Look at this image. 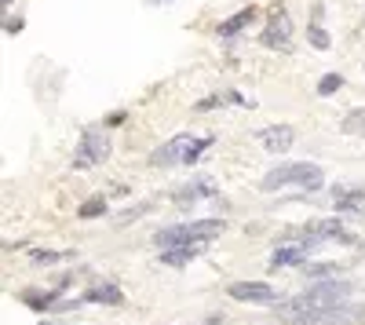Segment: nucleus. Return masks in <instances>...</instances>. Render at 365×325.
<instances>
[{"instance_id": "obj_20", "label": "nucleus", "mask_w": 365, "mask_h": 325, "mask_svg": "<svg viewBox=\"0 0 365 325\" xmlns=\"http://www.w3.org/2000/svg\"><path fill=\"white\" fill-rule=\"evenodd\" d=\"M303 274L307 278H336V263H314V267H303Z\"/></svg>"}, {"instance_id": "obj_11", "label": "nucleus", "mask_w": 365, "mask_h": 325, "mask_svg": "<svg viewBox=\"0 0 365 325\" xmlns=\"http://www.w3.org/2000/svg\"><path fill=\"white\" fill-rule=\"evenodd\" d=\"M259 143H263L267 154H285V150H292L296 132H292V125H270V128L259 132Z\"/></svg>"}, {"instance_id": "obj_4", "label": "nucleus", "mask_w": 365, "mask_h": 325, "mask_svg": "<svg viewBox=\"0 0 365 325\" xmlns=\"http://www.w3.org/2000/svg\"><path fill=\"white\" fill-rule=\"evenodd\" d=\"M259 44L270 48V51H282V55L292 51V19H289L285 4H274L270 8L267 26H263V33H259Z\"/></svg>"}, {"instance_id": "obj_23", "label": "nucleus", "mask_w": 365, "mask_h": 325, "mask_svg": "<svg viewBox=\"0 0 365 325\" xmlns=\"http://www.w3.org/2000/svg\"><path fill=\"white\" fill-rule=\"evenodd\" d=\"M106 125H110V128H117V125H125V110H117V113H110V117H106Z\"/></svg>"}, {"instance_id": "obj_9", "label": "nucleus", "mask_w": 365, "mask_h": 325, "mask_svg": "<svg viewBox=\"0 0 365 325\" xmlns=\"http://www.w3.org/2000/svg\"><path fill=\"white\" fill-rule=\"evenodd\" d=\"M201 197H212V201L220 197V187H216V180H212V175H197V180H190L187 187H179V190L172 194V201L182 205V209H187V205H194V201H201Z\"/></svg>"}, {"instance_id": "obj_1", "label": "nucleus", "mask_w": 365, "mask_h": 325, "mask_svg": "<svg viewBox=\"0 0 365 325\" xmlns=\"http://www.w3.org/2000/svg\"><path fill=\"white\" fill-rule=\"evenodd\" d=\"M354 292V285L351 282H318V285H311L303 296H292V300H285L282 307H278V314H282V321L285 325H314L322 314H329V311H336V307H344L347 304V296Z\"/></svg>"}, {"instance_id": "obj_19", "label": "nucleus", "mask_w": 365, "mask_h": 325, "mask_svg": "<svg viewBox=\"0 0 365 325\" xmlns=\"http://www.w3.org/2000/svg\"><path fill=\"white\" fill-rule=\"evenodd\" d=\"M340 88H344V73H325L318 81V96H336Z\"/></svg>"}, {"instance_id": "obj_13", "label": "nucleus", "mask_w": 365, "mask_h": 325, "mask_svg": "<svg viewBox=\"0 0 365 325\" xmlns=\"http://www.w3.org/2000/svg\"><path fill=\"white\" fill-rule=\"evenodd\" d=\"M256 15H259L256 8H241L237 15H230V19H223V22H220V29H216V33L230 41V37H237V33H245V29L256 22Z\"/></svg>"}, {"instance_id": "obj_24", "label": "nucleus", "mask_w": 365, "mask_h": 325, "mask_svg": "<svg viewBox=\"0 0 365 325\" xmlns=\"http://www.w3.org/2000/svg\"><path fill=\"white\" fill-rule=\"evenodd\" d=\"M4 26H8V33H19V29H22V19H8Z\"/></svg>"}, {"instance_id": "obj_6", "label": "nucleus", "mask_w": 365, "mask_h": 325, "mask_svg": "<svg viewBox=\"0 0 365 325\" xmlns=\"http://www.w3.org/2000/svg\"><path fill=\"white\" fill-rule=\"evenodd\" d=\"M194 143H197L194 135H175V139H168L165 146H158V150L150 154V165H154V168L187 165V154H190V146H194Z\"/></svg>"}, {"instance_id": "obj_2", "label": "nucleus", "mask_w": 365, "mask_h": 325, "mask_svg": "<svg viewBox=\"0 0 365 325\" xmlns=\"http://www.w3.org/2000/svg\"><path fill=\"white\" fill-rule=\"evenodd\" d=\"M223 220H194V223H179V227H165L154 234V245L161 252L168 249H179V245H208L212 238L223 234Z\"/></svg>"}, {"instance_id": "obj_8", "label": "nucleus", "mask_w": 365, "mask_h": 325, "mask_svg": "<svg viewBox=\"0 0 365 325\" xmlns=\"http://www.w3.org/2000/svg\"><path fill=\"white\" fill-rule=\"evenodd\" d=\"M227 296L237 300V304H274L278 292H274V285H267V282H234L227 289Z\"/></svg>"}, {"instance_id": "obj_7", "label": "nucleus", "mask_w": 365, "mask_h": 325, "mask_svg": "<svg viewBox=\"0 0 365 325\" xmlns=\"http://www.w3.org/2000/svg\"><path fill=\"white\" fill-rule=\"evenodd\" d=\"M299 234H303V238H311V242H340V245H354V234H351L340 220H311Z\"/></svg>"}, {"instance_id": "obj_22", "label": "nucleus", "mask_w": 365, "mask_h": 325, "mask_svg": "<svg viewBox=\"0 0 365 325\" xmlns=\"http://www.w3.org/2000/svg\"><path fill=\"white\" fill-rule=\"evenodd\" d=\"M361 128H365V110H351L344 121V132H361Z\"/></svg>"}, {"instance_id": "obj_26", "label": "nucleus", "mask_w": 365, "mask_h": 325, "mask_svg": "<svg viewBox=\"0 0 365 325\" xmlns=\"http://www.w3.org/2000/svg\"><path fill=\"white\" fill-rule=\"evenodd\" d=\"M0 4H4V8H11V4H15V0H0Z\"/></svg>"}, {"instance_id": "obj_15", "label": "nucleus", "mask_w": 365, "mask_h": 325, "mask_svg": "<svg viewBox=\"0 0 365 325\" xmlns=\"http://www.w3.org/2000/svg\"><path fill=\"white\" fill-rule=\"evenodd\" d=\"M358 321H365V307H351V304H344V307H336V311L322 314L314 325H358Z\"/></svg>"}, {"instance_id": "obj_17", "label": "nucleus", "mask_w": 365, "mask_h": 325, "mask_svg": "<svg viewBox=\"0 0 365 325\" xmlns=\"http://www.w3.org/2000/svg\"><path fill=\"white\" fill-rule=\"evenodd\" d=\"M318 19H322V4L314 8V22H311V29H307V41H311L318 51H329V44H332V41H329V33L322 29V22H318Z\"/></svg>"}, {"instance_id": "obj_3", "label": "nucleus", "mask_w": 365, "mask_h": 325, "mask_svg": "<svg viewBox=\"0 0 365 325\" xmlns=\"http://www.w3.org/2000/svg\"><path fill=\"white\" fill-rule=\"evenodd\" d=\"M263 190H282V187H299V190H322L325 187V172L311 161H292V165H278L263 175Z\"/></svg>"}, {"instance_id": "obj_10", "label": "nucleus", "mask_w": 365, "mask_h": 325, "mask_svg": "<svg viewBox=\"0 0 365 325\" xmlns=\"http://www.w3.org/2000/svg\"><path fill=\"white\" fill-rule=\"evenodd\" d=\"M292 245H282V249H274L270 256V271H278V267H292V263H303L307 259V252L318 245V242H307V238H289Z\"/></svg>"}, {"instance_id": "obj_25", "label": "nucleus", "mask_w": 365, "mask_h": 325, "mask_svg": "<svg viewBox=\"0 0 365 325\" xmlns=\"http://www.w3.org/2000/svg\"><path fill=\"white\" fill-rule=\"evenodd\" d=\"M146 4H154V8H161V4H172V0H146Z\"/></svg>"}, {"instance_id": "obj_16", "label": "nucleus", "mask_w": 365, "mask_h": 325, "mask_svg": "<svg viewBox=\"0 0 365 325\" xmlns=\"http://www.w3.org/2000/svg\"><path fill=\"white\" fill-rule=\"evenodd\" d=\"M201 252H205V245H179V249H168V252H161V263H165V267H182V263L197 259Z\"/></svg>"}, {"instance_id": "obj_18", "label": "nucleus", "mask_w": 365, "mask_h": 325, "mask_svg": "<svg viewBox=\"0 0 365 325\" xmlns=\"http://www.w3.org/2000/svg\"><path fill=\"white\" fill-rule=\"evenodd\" d=\"M77 216L81 220H99V216H106V197H88L84 205H81V209H77Z\"/></svg>"}, {"instance_id": "obj_21", "label": "nucleus", "mask_w": 365, "mask_h": 325, "mask_svg": "<svg viewBox=\"0 0 365 325\" xmlns=\"http://www.w3.org/2000/svg\"><path fill=\"white\" fill-rule=\"evenodd\" d=\"M70 259V252H51V249H34V263H58Z\"/></svg>"}, {"instance_id": "obj_12", "label": "nucleus", "mask_w": 365, "mask_h": 325, "mask_svg": "<svg viewBox=\"0 0 365 325\" xmlns=\"http://www.w3.org/2000/svg\"><path fill=\"white\" fill-rule=\"evenodd\" d=\"M332 205L340 212H361L365 209V187H351V183L332 187Z\"/></svg>"}, {"instance_id": "obj_5", "label": "nucleus", "mask_w": 365, "mask_h": 325, "mask_svg": "<svg viewBox=\"0 0 365 325\" xmlns=\"http://www.w3.org/2000/svg\"><path fill=\"white\" fill-rule=\"evenodd\" d=\"M106 158H110V139H106V132H103L99 125L84 128V135H81V146H77V158H73V165H77V168H88V165H103Z\"/></svg>"}, {"instance_id": "obj_14", "label": "nucleus", "mask_w": 365, "mask_h": 325, "mask_svg": "<svg viewBox=\"0 0 365 325\" xmlns=\"http://www.w3.org/2000/svg\"><path fill=\"white\" fill-rule=\"evenodd\" d=\"M84 304H110V307H117V304H125V292H120L113 282H99V285H91L84 292Z\"/></svg>"}]
</instances>
